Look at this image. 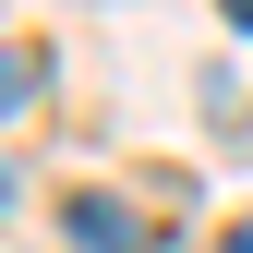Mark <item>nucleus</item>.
Masks as SVG:
<instances>
[{
    "mask_svg": "<svg viewBox=\"0 0 253 253\" xmlns=\"http://www.w3.org/2000/svg\"><path fill=\"white\" fill-rule=\"evenodd\" d=\"M60 229H73V253H169L133 205H109V193H73V205H60Z\"/></svg>",
    "mask_w": 253,
    "mask_h": 253,
    "instance_id": "nucleus-1",
    "label": "nucleus"
},
{
    "mask_svg": "<svg viewBox=\"0 0 253 253\" xmlns=\"http://www.w3.org/2000/svg\"><path fill=\"white\" fill-rule=\"evenodd\" d=\"M217 253H253V217H241V229H229V241H217Z\"/></svg>",
    "mask_w": 253,
    "mask_h": 253,
    "instance_id": "nucleus-3",
    "label": "nucleus"
},
{
    "mask_svg": "<svg viewBox=\"0 0 253 253\" xmlns=\"http://www.w3.org/2000/svg\"><path fill=\"white\" fill-rule=\"evenodd\" d=\"M0 205H12V169H0Z\"/></svg>",
    "mask_w": 253,
    "mask_h": 253,
    "instance_id": "nucleus-5",
    "label": "nucleus"
},
{
    "mask_svg": "<svg viewBox=\"0 0 253 253\" xmlns=\"http://www.w3.org/2000/svg\"><path fill=\"white\" fill-rule=\"evenodd\" d=\"M37 84H48V60H37V48H0V109H24Z\"/></svg>",
    "mask_w": 253,
    "mask_h": 253,
    "instance_id": "nucleus-2",
    "label": "nucleus"
},
{
    "mask_svg": "<svg viewBox=\"0 0 253 253\" xmlns=\"http://www.w3.org/2000/svg\"><path fill=\"white\" fill-rule=\"evenodd\" d=\"M229 24H241V37H253V0H229Z\"/></svg>",
    "mask_w": 253,
    "mask_h": 253,
    "instance_id": "nucleus-4",
    "label": "nucleus"
}]
</instances>
